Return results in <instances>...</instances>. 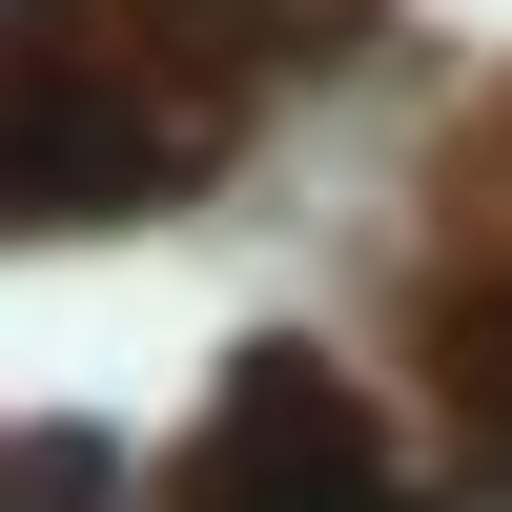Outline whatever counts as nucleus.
<instances>
[{"instance_id": "obj_1", "label": "nucleus", "mask_w": 512, "mask_h": 512, "mask_svg": "<svg viewBox=\"0 0 512 512\" xmlns=\"http://www.w3.org/2000/svg\"><path fill=\"white\" fill-rule=\"evenodd\" d=\"M226 82L123 41V0H21L0 21V226H144L205 164Z\"/></svg>"}, {"instance_id": "obj_2", "label": "nucleus", "mask_w": 512, "mask_h": 512, "mask_svg": "<svg viewBox=\"0 0 512 512\" xmlns=\"http://www.w3.org/2000/svg\"><path fill=\"white\" fill-rule=\"evenodd\" d=\"M164 512H390V410H369L328 349H246L226 390H205Z\"/></svg>"}]
</instances>
